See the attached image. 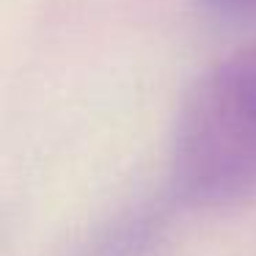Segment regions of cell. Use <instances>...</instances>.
Returning <instances> with one entry per match:
<instances>
[{
    "label": "cell",
    "instance_id": "obj_1",
    "mask_svg": "<svg viewBox=\"0 0 256 256\" xmlns=\"http://www.w3.org/2000/svg\"><path fill=\"white\" fill-rule=\"evenodd\" d=\"M171 166L190 204L223 206L256 193V42L196 80L179 110Z\"/></svg>",
    "mask_w": 256,
    "mask_h": 256
},
{
    "label": "cell",
    "instance_id": "obj_2",
    "mask_svg": "<svg viewBox=\"0 0 256 256\" xmlns=\"http://www.w3.org/2000/svg\"><path fill=\"white\" fill-rule=\"evenodd\" d=\"M204 6L212 14L226 20H240V17H256V0H204Z\"/></svg>",
    "mask_w": 256,
    "mask_h": 256
}]
</instances>
